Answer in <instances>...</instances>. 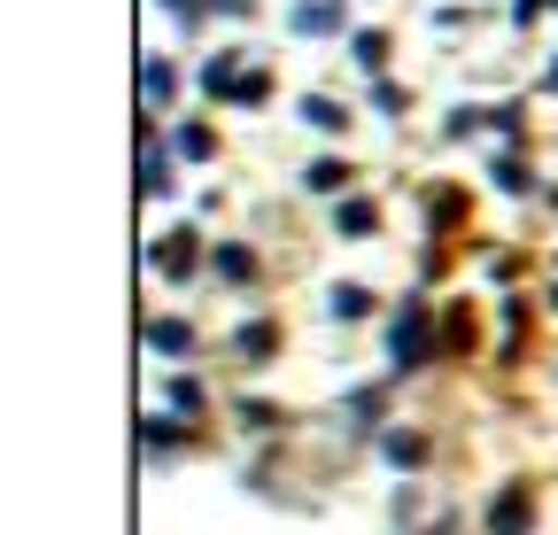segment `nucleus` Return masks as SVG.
Here are the masks:
<instances>
[{
    "instance_id": "nucleus-1",
    "label": "nucleus",
    "mask_w": 558,
    "mask_h": 535,
    "mask_svg": "<svg viewBox=\"0 0 558 535\" xmlns=\"http://www.w3.org/2000/svg\"><path fill=\"white\" fill-rule=\"evenodd\" d=\"M388 350H396V365H418V357H427V303H411V311L388 326Z\"/></svg>"
},
{
    "instance_id": "nucleus-2",
    "label": "nucleus",
    "mask_w": 558,
    "mask_h": 535,
    "mask_svg": "<svg viewBox=\"0 0 558 535\" xmlns=\"http://www.w3.org/2000/svg\"><path fill=\"white\" fill-rule=\"evenodd\" d=\"M288 24H295V32H341L349 16H341V0H303V9H295Z\"/></svg>"
},
{
    "instance_id": "nucleus-3",
    "label": "nucleus",
    "mask_w": 558,
    "mask_h": 535,
    "mask_svg": "<svg viewBox=\"0 0 558 535\" xmlns=\"http://www.w3.org/2000/svg\"><path fill=\"white\" fill-rule=\"evenodd\" d=\"M520 527H527V497H520V489H505L497 504H488V535H520Z\"/></svg>"
},
{
    "instance_id": "nucleus-4",
    "label": "nucleus",
    "mask_w": 558,
    "mask_h": 535,
    "mask_svg": "<svg viewBox=\"0 0 558 535\" xmlns=\"http://www.w3.org/2000/svg\"><path fill=\"white\" fill-rule=\"evenodd\" d=\"M303 186H311V194H341V186H349V163H333V156H326V163H311V171H303Z\"/></svg>"
},
{
    "instance_id": "nucleus-5",
    "label": "nucleus",
    "mask_w": 558,
    "mask_h": 535,
    "mask_svg": "<svg viewBox=\"0 0 558 535\" xmlns=\"http://www.w3.org/2000/svg\"><path fill=\"white\" fill-rule=\"evenodd\" d=\"M303 124H318V132H341V124H349V109H333L326 94H311V101H303Z\"/></svg>"
},
{
    "instance_id": "nucleus-6",
    "label": "nucleus",
    "mask_w": 558,
    "mask_h": 535,
    "mask_svg": "<svg viewBox=\"0 0 558 535\" xmlns=\"http://www.w3.org/2000/svg\"><path fill=\"white\" fill-rule=\"evenodd\" d=\"M326 311H333V318H365V311H373V295H365V288H333V295H326Z\"/></svg>"
},
{
    "instance_id": "nucleus-7",
    "label": "nucleus",
    "mask_w": 558,
    "mask_h": 535,
    "mask_svg": "<svg viewBox=\"0 0 558 535\" xmlns=\"http://www.w3.org/2000/svg\"><path fill=\"white\" fill-rule=\"evenodd\" d=\"M140 186H148V194H171V156H163V148H148V163H140Z\"/></svg>"
},
{
    "instance_id": "nucleus-8",
    "label": "nucleus",
    "mask_w": 558,
    "mask_h": 535,
    "mask_svg": "<svg viewBox=\"0 0 558 535\" xmlns=\"http://www.w3.org/2000/svg\"><path fill=\"white\" fill-rule=\"evenodd\" d=\"M148 342H156V350H171V357H179V350H186V342H194V333H186V326H179V318H163V326H148Z\"/></svg>"
},
{
    "instance_id": "nucleus-9",
    "label": "nucleus",
    "mask_w": 558,
    "mask_h": 535,
    "mask_svg": "<svg viewBox=\"0 0 558 535\" xmlns=\"http://www.w3.org/2000/svg\"><path fill=\"white\" fill-rule=\"evenodd\" d=\"M380 218H373V203H341V233H373Z\"/></svg>"
},
{
    "instance_id": "nucleus-10",
    "label": "nucleus",
    "mask_w": 558,
    "mask_h": 535,
    "mask_svg": "<svg viewBox=\"0 0 558 535\" xmlns=\"http://www.w3.org/2000/svg\"><path fill=\"white\" fill-rule=\"evenodd\" d=\"M357 62H365V71H380V62H388V39H380V32H357Z\"/></svg>"
},
{
    "instance_id": "nucleus-11",
    "label": "nucleus",
    "mask_w": 558,
    "mask_h": 535,
    "mask_svg": "<svg viewBox=\"0 0 558 535\" xmlns=\"http://www.w3.org/2000/svg\"><path fill=\"white\" fill-rule=\"evenodd\" d=\"M218 272H226V280H248L256 264H248V248H218Z\"/></svg>"
},
{
    "instance_id": "nucleus-12",
    "label": "nucleus",
    "mask_w": 558,
    "mask_h": 535,
    "mask_svg": "<svg viewBox=\"0 0 558 535\" xmlns=\"http://www.w3.org/2000/svg\"><path fill=\"white\" fill-rule=\"evenodd\" d=\"M241 357H271V326H241Z\"/></svg>"
},
{
    "instance_id": "nucleus-13",
    "label": "nucleus",
    "mask_w": 558,
    "mask_h": 535,
    "mask_svg": "<svg viewBox=\"0 0 558 535\" xmlns=\"http://www.w3.org/2000/svg\"><path fill=\"white\" fill-rule=\"evenodd\" d=\"M497 186H505V194H520V186H527V163H512V156H497Z\"/></svg>"
},
{
    "instance_id": "nucleus-14",
    "label": "nucleus",
    "mask_w": 558,
    "mask_h": 535,
    "mask_svg": "<svg viewBox=\"0 0 558 535\" xmlns=\"http://www.w3.org/2000/svg\"><path fill=\"white\" fill-rule=\"evenodd\" d=\"M550 303H558V288H550Z\"/></svg>"
}]
</instances>
